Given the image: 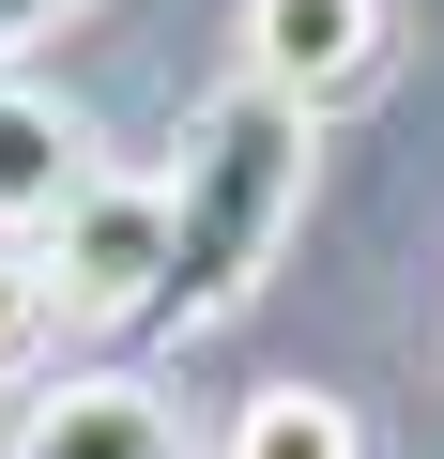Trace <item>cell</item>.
Wrapping results in <instances>:
<instances>
[{
	"label": "cell",
	"mask_w": 444,
	"mask_h": 459,
	"mask_svg": "<svg viewBox=\"0 0 444 459\" xmlns=\"http://www.w3.org/2000/svg\"><path fill=\"white\" fill-rule=\"evenodd\" d=\"M47 276H62L77 322H153V291H169V184L92 169V199L47 230Z\"/></svg>",
	"instance_id": "cell-2"
},
{
	"label": "cell",
	"mask_w": 444,
	"mask_h": 459,
	"mask_svg": "<svg viewBox=\"0 0 444 459\" xmlns=\"http://www.w3.org/2000/svg\"><path fill=\"white\" fill-rule=\"evenodd\" d=\"M0 459H184V413H169L138 368H62V383L16 413Z\"/></svg>",
	"instance_id": "cell-4"
},
{
	"label": "cell",
	"mask_w": 444,
	"mask_h": 459,
	"mask_svg": "<svg viewBox=\"0 0 444 459\" xmlns=\"http://www.w3.org/2000/svg\"><path fill=\"white\" fill-rule=\"evenodd\" d=\"M246 92H276V108H353L368 77H383V0H246Z\"/></svg>",
	"instance_id": "cell-3"
},
{
	"label": "cell",
	"mask_w": 444,
	"mask_h": 459,
	"mask_svg": "<svg viewBox=\"0 0 444 459\" xmlns=\"http://www.w3.org/2000/svg\"><path fill=\"white\" fill-rule=\"evenodd\" d=\"M62 276H47V246H0V383H31L47 352H62Z\"/></svg>",
	"instance_id": "cell-7"
},
{
	"label": "cell",
	"mask_w": 444,
	"mask_h": 459,
	"mask_svg": "<svg viewBox=\"0 0 444 459\" xmlns=\"http://www.w3.org/2000/svg\"><path fill=\"white\" fill-rule=\"evenodd\" d=\"M292 214H307V108L276 92H214L184 123V169H169V291H153V337H214L292 246Z\"/></svg>",
	"instance_id": "cell-1"
},
{
	"label": "cell",
	"mask_w": 444,
	"mask_h": 459,
	"mask_svg": "<svg viewBox=\"0 0 444 459\" xmlns=\"http://www.w3.org/2000/svg\"><path fill=\"white\" fill-rule=\"evenodd\" d=\"M214 459H368V413L337 383H261L231 429H214Z\"/></svg>",
	"instance_id": "cell-6"
},
{
	"label": "cell",
	"mask_w": 444,
	"mask_h": 459,
	"mask_svg": "<svg viewBox=\"0 0 444 459\" xmlns=\"http://www.w3.org/2000/svg\"><path fill=\"white\" fill-rule=\"evenodd\" d=\"M62 16H77V0H0V62H16V47H47Z\"/></svg>",
	"instance_id": "cell-8"
},
{
	"label": "cell",
	"mask_w": 444,
	"mask_h": 459,
	"mask_svg": "<svg viewBox=\"0 0 444 459\" xmlns=\"http://www.w3.org/2000/svg\"><path fill=\"white\" fill-rule=\"evenodd\" d=\"M77 199H92V123L31 77H0V246H47Z\"/></svg>",
	"instance_id": "cell-5"
}]
</instances>
